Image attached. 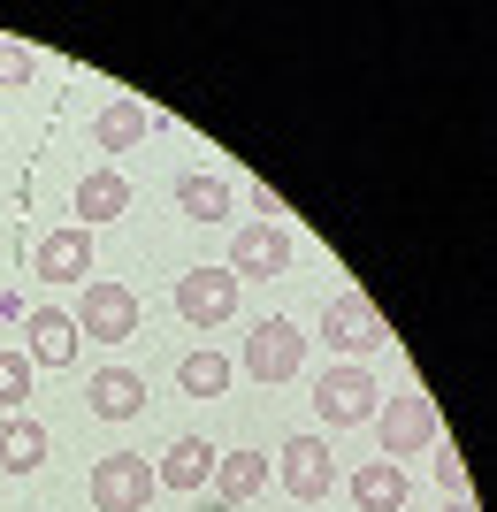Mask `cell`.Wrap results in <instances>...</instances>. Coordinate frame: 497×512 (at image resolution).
Masks as SVG:
<instances>
[{"instance_id": "6da1fadb", "label": "cell", "mask_w": 497, "mask_h": 512, "mask_svg": "<svg viewBox=\"0 0 497 512\" xmlns=\"http://www.w3.org/2000/svg\"><path fill=\"white\" fill-rule=\"evenodd\" d=\"M299 367H306V329L299 321H283V314L253 321V337H245V375H253V383H291Z\"/></svg>"}, {"instance_id": "7a4b0ae2", "label": "cell", "mask_w": 497, "mask_h": 512, "mask_svg": "<svg viewBox=\"0 0 497 512\" xmlns=\"http://www.w3.org/2000/svg\"><path fill=\"white\" fill-rule=\"evenodd\" d=\"M268 482H283V490L299 497V505H322V497L337 490V459H329V444H322V436H291V444L276 451Z\"/></svg>"}, {"instance_id": "3957f363", "label": "cell", "mask_w": 497, "mask_h": 512, "mask_svg": "<svg viewBox=\"0 0 497 512\" xmlns=\"http://www.w3.org/2000/svg\"><path fill=\"white\" fill-rule=\"evenodd\" d=\"M383 314H375L368 299H360V291H337V299L322 306V344H337V352H345L352 367L368 360V352H383Z\"/></svg>"}, {"instance_id": "277c9868", "label": "cell", "mask_w": 497, "mask_h": 512, "mask_svg": "<svg viewBox=\"0 0 497 512\" xmlns=\"http://www.w3.org/2000/svg\"><path fill=\"white\" fill-rule=\"evenodd\" d=\"M176 314L192 321V329H222V321L238 314V276L230 268H184L176 276Z\"/></svg>"}, {"instance_id": "5b68a950", "label": "cell", "mask_w": 497, "mask_h": 512, "mask_svg": "<svg viewBox=\"0 0 497 512\" xmlns=\"http://www.w3.org/2000/svg\"><path fill=\"white\" fill-rule=\"evenodd\" d=\"M375 398H383V390H375V375H368V367H352V360H345V367H329V375H314V406H322L329 428L368 421Z\"/></svg>"}, {"instance_id": "8992f818", "label": "cell", "mask_w": 497, "mask_h": 512, "mask_svg": "<svg viewBox=\"0 0 497 512\" xmlns=\"http://www.w3.org/2000/svg\"><path fill=\"white\" fill-rule=\"evenodd\" d=\"M291 268V230L283 222H245L238 237H230V276L238 283H268Z\"/></svg>"}, {"instance_id": "52a82bcc", "label": "cell", "mask_w": 497, "mask_h": 512, "mask_svg": "<svg viewBox=\"0 0 497 512\" xmlns=\"http://www.w3.org/2000/svg\"><path fill=\"white\" fill-rule=\"evenodd\" d=\"M436 406L429 398H390L383 413H375V444H383V459H406V451H421V444H436Z\"/></svg>"}, {"instance_id": "ba28073f", "label": "cell", "mask_w": 497, "mask_h": 512, "mask_svg": "<svg viewBox=\"0 0 497 512\" xmlns=\"http://www.w3.org/2000/svg\"><path fill=\"white\" fill-rule=\"evenodd\" d=\"M153 490H161L153 467H146V459H130V451H115V459L92 467V505H100V512H138Z\"/></svg>"}, {"instance_id": "9c48e42d", "label": "cell", "mask_w": 497, "mask_h": 512, "mask_svg": "<svg viewBox=\"0 0 497 512\" xmlns=\"http://www.w3.org/2000/svg\"><path fill=\"white\" fill-rule=\"evenodd\" d=\"M77 337H100V344L138 337V291H123V283H92L85 314H77Z\"/></svg>"}, {"instance_id": "30bf717a", "label": "cell", "mask_w": 497, "mask_h": 512, "mask_svg": "<svg viewBox=\"0 0 497 512\" xmlns=\"http://www.w3.org/2000/svg\"><path fill=\"white\" fill-rule=\"evenodd\" d=\"M23 337H31V352H23L31 367H69V360H77V344H85L62 306H31V314H23Z\"/></svg>"}, {"instance_id": "8fae6325", "label": "cell", "mask_w": 497, "mask_h": 512, "mask_svg": "<svg viewBox=\"0 0 497 512\" xmlns=\"http://www.w3.org/2000/svg\"><path fill=\"white\" fill-rule=\"evenodd\" d=\"M31 268H39L46 283H77L92 268V230H85V222H77V230H46L39 253H31Z\"/></svg>"}, {"instance_id": "7c38bea8", "label": "cell", "mask_w": 497, "mask_h": 512, "mask_svg": "<svg viewBox=\"0 0 497 512\" xmlns=\"http://www.w3.org/2000/svg\"><path fill=\"white\" fill-rule=\"evenodd\" d=\"M153 482H161V490H207V482H215V444H207V436H176V444L161 451Z\"/></svg>"}, {"instance_id": "4fadbf2b", "label": "cell", "mask_w": 497, "mask_h": 512, "mask_svg": "<svg viewBox=\"0 0 497 512\" xmlns=\"http://www.w3.org/2000/svg\"><path fill=\"white\" fill-rule=\"evenodd\" d=\"M46 467V428L31 413H0V474H39Z\"/></svg>"}, {"instance_id": "5bb4252c", "label": "cell", "mask_w": 497, "mask_h": 512, "mask_svg": "<svg viewBox=\"0 0 497 512\" xmlns=\"http://www.w3.org/2000/svg\"><path fill=\"white\" fill-rule=\"evenodd\" d=\"M345 490H352L360 512H398V505H406V467H398V459H368Z\"/></svg>"}, {"instance_id": "9a60e30c", "label": "cell", "mask_w": 497, "mask_h": 512, "mask_svg": "<svg viewBox=\"0 0 497 512\" xmlns=\"http://www.w3.org/2000/svg\"><path fill=\"white\" fill-rule=\"evenodd\" d=\"M77 214H85V230L92 222H123L130 214V176L123 169H92L85 184H77Z\"/></svg>"}, {"instance_id": "2e32d148", "label": "cell", "mask_w": 497, "mask_h": 512, "mask_svg": "<svg viewBox=\"0 0 497 512\" xmlns=\"http://www.w3.org/2000/svg\"><path fill=\"white\" fill-rule=\"evenodd\" d=\"M92 413H100V421H130V413H146V383H138L130 367H100V375H92Z\"/></svg>"}, {"instance_id": "e0dca14e", "label": "cell", "mask_w": 497, "mask_h": 512, "mask_svg": "<svg viewBox=\"0 0 497 512\" xmlns=\"http://www.w3.org/2000/svg\"><path fill=\"white\" fill-rule=\"evenodd\" d=\"M215 490H222V505L260 497L268 490V459H260V451H215Z\"/></svg>"}, {"instance_id": "ac0fdd59", "label": "cell", "mask_w": 497, "mask_h": 512, "mask_svg": "<svg viewBox=\"0 0 497 512\" xmlns=\"http://www.w3.org/2000/svg\"><path fill=\"white\" fill-rule=\"evenodd\" d=\"M153 130V107H138V100H108L100 107V123H92V138H100V153H130L138 138Z\"/></svg>"}, {"instance_id": "d6986e66", "label": "cell", "mask_w": 497, "mask_h": 512, "mask_svg": "<svg viewBox=\"0 0 497 512\" xmlns=\"http://www.w3.org/2000/svg\"><path fill=\"white\" fill-rule=\"evenodd\" d=\"M176 207L192 214V222H222V214H230V184H222V176H184V184H176Z\"/></svg>"}, {"instance_id": "ffe728a7", "label": "cell", "mask_w": 497, "mask_h": 512, "mask_svg": "<svg viewBox=\"0 0 497 512\" xmlns=\"http://www.w3.org/2000/svg\"><path fill=\"white\" fill-rule=\"evenodd\" d=\"M176 383L192 390V398H222V390H230V360H222V352H184Z\"/></svg>"}, {"instance_id": "44dd1931", "label": "cell", "mask_w": 497, "mask_h": 512, "mask_svg": "<svg viewBox=\"0 0 497 512\" xmlns=\"http://www.w3.org/2000/svg\"><path fill=\"white\" fill-rule=\"evenodd\" d=\"M23 398H31V360L0 352V413H23Z\"/></svg>"}, {"instance_id": "7402d4cb", "label": "cell", "mask_w": 497, "mask_h": 512, "mask_svg": "<svg viewBox=\"0 0 497 512\" xmlns=\"http://www.w3.org/2000/svg\"><path fill=\"white\" fill-rule=\"evenodd\" d=\"M23 85H31V46L0 39V92H23Z\"/></svg>"}, {"instance_id": "603a6c76", "label": "cell", "mask_w": 497, "mask_h": 512, "mask_svg": "<svg viewBox=\"0 0 497 512\" xmlns=\"http://www.w3.org/2000/svg\"><path fill=\"white\" fill-rule=\"evenodd\" d=\"M436 482L452 497H467V459H459V451H436Z\"/></svg>"}, {"instance_id": "cb8c5ba5", "label": "cell", "mask_w": 497, "mask_h": 512, "mask_svg": "<svg viewBox=\"0 0 497 512\" xmlns=\"http://www.w3.org/2000/svg\"><path fill=\"white\" fill-rule=\"evenodd\" d=\"M23 314H31V306H23L16 291H0V329H8V321H23Z\"/></svg>"}, {"instance_id": "d4e9b609", "label": "cell", "mask_w": 497, "mask_h": 512, "mask_svg": "<svg viewBox=\"0 0 497 512\" xmlns=\"http://www.w3.org/2000/svg\"><path fill=\"white\" fill-rule=\"evenodd\" d=\"M199 512H238V505H222V497H215V505H199Z\"/></svg>"}, {"instance_id": "484cf974", "label": "cell", "mask_w": 497, "mask_h": 512, "mask_svg": "<svg viewBox=\"0 0 497 512\" xmlns=\"http://www.w3.org/2000/svg\"><path fill=\"white\" fill-rule=\"evenodd\" d=\"M452 512H475V505H467V497H459V505H452Z\"/></svg>"}]
</instances>
